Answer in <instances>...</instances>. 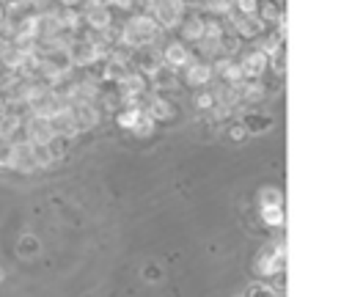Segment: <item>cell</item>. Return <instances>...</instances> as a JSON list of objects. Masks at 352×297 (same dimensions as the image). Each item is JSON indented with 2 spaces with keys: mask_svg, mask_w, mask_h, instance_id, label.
<instances>
[{
  "mask_svg": "<svg viewBox=\"0 0 352 297\" xmlns=\"http://www.w3.org/2000/svg\"><path fill=\"white\" fill-rule=\"evenodd\" d=\"M151 121H170L176 113H179V107L168 99V96H151V102H148V110H143Z\"/></svg>",
  "mask_w": 352,
  "mask_h": 297,
  "instance_id": "obj_11",
  "label": "cell"
},
{
  "mask_svg": "<svg viewBox=\"0 0 352 297\" xmlns=\"http://www.w3.org/2000/svg\"><path fill=\"white\" fill-rule=\"evenodd\" d=\"M160 275H162L160 267H154V264H146V267H143V278H146V280H160Z\"/></svg>",
  "mask_w": 352,
  "mask_h": 297,
  "instance_id": "obj_34",
  "label": "cell"
},
{
  "mask_svg": "<svg viewBox=\"0 0 352 297\" xmlns=\"http://www.w3.org/2000/svg\"><path fill=\"white\" fill-rule=\"evenodd\" d=\"M234 6L239 8V14H253L256 6H258V0H234Z\"/></svg>",
  "mask_w": 352,
  "mask_h": 297,
  "instance_id": "obj_33",
  "label": "cell"
},
{
  "mask_svg": "<svg viewBox=\"0 0 352 297\" xmlns=\"http://www.w3.org/2000/svg\"><path fill=\"white\" fill-rule=\"evenodd\" d=\"M239 50V36H234L231 30H223V36L217 38V55L223 52V55H231V52H236Z\"/></svg>",
  "mask_w": 352,
  "mask_h": 297,
  "instance_id": "obj_21",
  "label": "cell"
},
{
  "mask_svg": "<svg viewBox=\"0 0 352 297\" xmlns=\"http://www.w3.org/2000/svg\"><path fill=\"white\" fill-rule=\"evenodd\" d=\"M258 204L261 206H283V195H280V190L267 187V190L258 192Z\"/></svg>",
  "mask_w": 352,
  "mask_h": 297,
  "instance_id": "obj_25",
  "label": "cell"
},
{
  "mask_svg": "<svg viewBox=\"0 0 352 297\" xmlns=\"http://www.w3.org/2000/svg\"><path fill=\"white\" fill-rule=\"evenodd\" d=\"M182 14H184L182 0H157L154 3V19L160 28H173L176 22H182Z\"/></svg>",
  "mask_w": 352,
  "mask_h": 297,
  "instance_id": "obj_4",
  "label": "cell"
},
{
  "mask_svg": "<svg viewBox=\"0 0 352 297\" xmlns=\"http://www.w3.org/2000/svg\"><path fill=\"white\" fill-rule=\"evenodd\" d=\"M239 121L245 124L248 135H250V132H264V129H270V126H272V118H270V116H264V113H248V116H242Z\"/></svg>",
  "mask_w": 352,
  "mask_h": 297,
  "instance_id": "obj_17",
  "label": "cell"
},
{
  "mask_svg": "<svg viewBox=\"0 0 352 297\" xmlns=\"http://www.w3.org/2000/svg\"><path fill=\"white\" fill-rule=\"evenodd\" d=\"M118 99L124 102V104H135L140 96H146V77L143 74H138V72H129L121 82H118Z\"/></svg>",
  "mask_w": 352,
  "mask_h": 297,
  "instance_id": "obj_5",
  "label": "cell"
},
{
  "mask_svg": "<svg viewBox=\"0 0 352 297\" xmlns=\"http://www.w3.org/2000/svg\"><path fill=\"white\" fill-rule=\"evenodd\" d=\"M38 253V239L36 236H22L19 239V256H36Z\"/></svg>",
  "mask_w": 352,
  "mask_h": 297,
  "instance_id": "obj_28",
  "label": "cell"
},
{
  "mask_svg": "<svg viewBox=\"0 0 352 297\" xmlns=\"http://www.w3.org/2000/svg\"><path fill=\"white\" fill-rule=\"evenodd\" d=\"M270 55H272V69H275V74L280 77V74L286 72V50H283V47H278V50H272Z\"/></svg>",
  "mask_w": 352,
  "mask_h": 297,
  "instance_id": "obj_27",
  "label": "cell"
},
{
  "mask_svg": "<svg viewBox=\"0 0 352 297\" xmlns=\"http://www.w3.org/2000/svg\"><path fill=\"white\" fill-rule=\"evenodd\" d=\"M82 19L88 22V28L91 30H104V28H110V8H104V6H88V11L82 14Z\"/></svg>",
  "mask_w": 352,
  "mask_h": 297,
  "instance_id": "obj_13",
  "label": "cell"
},
{
  "mask_svg": "<svg viewBox=\"0 0 352 297\" xmlns=\"http://www.w3.org/2000/svg\"><path fill=\"white\" fill-rule=\"evenodd\" d=\"M261 220L272 228L283 226V206H261Z\"/></svg>",
  "mask_w": 352,
  "mask_h": 297,
  "instance_id": "obj_22",
  "label": "cell"
},
{
  "mask_svg": "<svg viewBox=\"0 0 352 297\" xmlns=\"http://www.w3.org/2000/svg\"><path fill=\"white\" fill-rule=\"evenodd\" d=\"M245 297H275V292L270 286H264V283H250L245 289Z\"/></svg>",
  "mask_w": 352,
  "mask_h": 297,
  "instance_id": "obj_30",
  "label": "cell"
},
{
  "mask_svg": "<svg viewBox=\"0 0 352 297\" xmlns=\"http://www.w3.org/2000/svg\"><path fill=\"white\" fill-rule=\"evenodd\" d=\"M256 8H258V19H261V22H280V25H283V11H280L275 3L264 0V3H258Z\"/></svg>",
  "mask_w": 352,
  "mask_h": 297,
  "instance_id": "obj_19",
  "label": "cell"
},
{
  "mask_svg": "<svg viewBox=\"0 0 352 297\" xmlns=\"http://www.w3.org/2000/svg\"><path fill=\"white\" fill-rule=\"evenodd\" d=\"M264 30V22L256 16V14H234L231 16V33L234 36H245V38H253Z\"/></svg>",
  "mask_w": 352,
  "mask_h": 297,
  "instance_id": "obj_9",
  "label": "cell"
},
{
  "mask_svg": "<svg viewBox=\"0 0 352 297\" xmlns=\"http://www.w3.org/2000/svg\"><path fill=\"white\" fill-rule=\"evenodd\" d=\"M66 55H69V60H72V66H88V63H94L102 52L91 44V41H85V38H80V41H69V47H66Z\"/></svg>",
  "mask_w": 352,
  "mask_h": 297,
  "instance_id": "obj_6",
  "label": "cell"
},
{
  "mask_svg": "<svg viewBox=\"0 0 352 297\" xmlns=\"http://www.w3.org/2000/svg\"><path fill=\"white\" fill-rule=\"evenodd\" d=\"M192 104H195L198 110H212L217 102H214V94H209V91H201V94H195V96H192Z\"/></svg>",
  "mask_w": 352,
  "mask_h": 297,
  "instance_id": "obj_26",
  "label": "cell"
},
{
  "mask_svg": "<svg viewBox=\"0 0 352 297\" xmlns=\"http://www.w3.org/2000/svg\"><path fill=\"white\" fill-rule=\"evenodd\" d=\"M160 33H162V28L157 25V19L151 14H138L121 30V41H126L132 47H146V44H154L160 38Z\"/></svg>",
  "mask_w": 352,
  "mask_h": 297,
  "instance_id": "obj_1",
  "label": "cell"
},
{
  "mask_svg": "<svg viewBox=\"0 0 352 297\" xmlns=\"http://www.w3.org/2000/svg\"><path fill=\"white\" fill-rule=\"evenodd\" d=\"M264 69H267V55L264 52H250V55H245L242 58V63H239V74H242V80H258L261 74H264Z\"/></svg>",
  "mask_w": 352,
  "mask_h": 297,
  "instance_id": "obj_10",
  "label": "cell"
},
{
  "mask_svg": "<svg viewBox=\"0 0 352 297\" xmlns=\"http://www.w3.org/2000/svg\"><path fill=\"white\" fill-rule=\"evenodd\" d=\"M126 74H129V60H121V58H107V63H104V69H102V80L121 82Z\"/></svg>",
  "mask_w": 352,
  "mask_h": 297,
  "instance_id": "obj_14",
  "label": "cell"
},
{
  "mask_svg": "<svg viewBox=\"0 0 352 297\" xmlns=\"http://www.w3.org/2000/svg\"><path fill=\"white\" fill-rule=\"evenodd\" d=\"M11 168L19 170V173H33V170H38L33 143H28V140L14 143V162H11Z\"/></svg>",
  "mask_w": 352,
  "mask_h": 297,
  "instance_id": "obj_8",
  "label": "cell"
},
{
  "mask_svg": "<svg viewBox=\"0 0 352 297\" xmlns=\"http://www.w3.org/2000/svg\"><path fill=\"white\" fill-rule=\"evenodd\" d=\"M44 146H47V151H50V157H52V162H55V160H60V157L66 154L69 140H66V138H60V135H55V138H52V140H47Z\"/></svg>",
  "mask_w": 352,
  "mask_h": 297,
  "instance_id": "obj_23",
  "label": "cell"
},
{
  "mask_svg": "<svg viewBox=\"0 0 352 297\" xmlns=\"http://www.w3.org/2000/svg\"><path fill=\"white\" fill-rule=\"evenodd\" d=\"M182 33H184L187 41H201V38H204V19H201V16H190V19L184 22Z\"/></svg>",
  "mask_w": 352,
  "mask_h": 297,
  "instance_id": "obj_20",
  "label": "cell"
},
{
  "mask_svg": "<svg viewBox=\"0 0 352 297\" xmlns=\"http://www.w3.org/2000/svg\"><path fill=\"white\" fill-rule=\"evenodd\" d=\"M0 6L3 8H19V6H25V0H0Z\"/></svg>",
  "mask_w": 352,
  "mask_h": 297,
  "instance_id": "obj_35",
  "label": "cell"
},
{
  "mask_svg": "<svg viewBox=\"0 0 352 297\" xmlns=\"http://www.w3.org/2000/svg\"><path fill=\"white\" fill-rule=\"evenodd\" d=\"M151 82H154V88L157 91H176V74L170 72V69H165V66H160L154 74H151Z\"/></svg>",
  "mask_w": 352,
  "mask_h": 297,
  "instance_id": "obj_16",
  "label": "cell"
},
{
  "mask_svg": "<svg viewBox=\"0 0 352 297\" xmlns=\"http://www.w3.org/2000/svg\"><path fill=\"white\" fill-rule=\"evenodd\" d=\"M160 60L165 63V69H176V66H184V63L190 60V50H187L184 44H179V41H170V44H165V50H162Z\"/></svg>",
  "mask_w": 352,
  "mask_h": 297,
  "instance_id": "obj_12",
  "label": "cell"
},
{
  "mask_svg": "<svg viewBox=\"0 0 352 297\" xmlns=\"http://www.w3.org/2000/svg\"><path fill=\"white\" fill-rule=\"evenodd\" d=\"M14 162V143L0 140V168H11Z\"/></svg>",
  "mask_w": 352,
  "mask_h": 297,
  "instance_id": "obj_29",
  "label": "cell"
},
{
  "mask_svg": "<svg viewBox=\"0 0 352 297\" xmlns=\"http://www.w3.org/2000/svg\"><path fill=\"white\" fill-rule=\"evenodd\" d=\"M25 138H28V143H33V146H44L47 140H52L55 132H52V126H50V118L33 113V116L28 118V124H25Z\"/></svg>",
  "mask_w": 352,
  "mask_h": 297,
  "instance_id": "obj_3",
  "label": "cell"
},
{
  "mask_svg": "<svg viewBox=\"0 0 352 297\" xmlns=\"http://www.w3.org/2000/svg\"><path fill=\"white\" fill-rule=\"evenodd\" d=\"M3 19H6V8L0 6V22H3Z\"/></svg>",
  "mask_w": 352,
  "mask_h": 297,
  "instance_id": "obj_36",
  "label": "cell"
},
{
  "mask_svg": "<svg viewBox=\"0 0 352 297\" xmlns=\"http://www.w3.org/2000/svg\"><path fill=\"white\" fill-rule=\"evenodd\" d=\"M209 77H212L209 63H192L187 69V82L190 85H204V82H209Z\"/></svg>",
  "mask_w": 352,
  "mask_h": 297,
  "instance_id": "obj_18",
  "label": "cell"
},
{
  "mask_svg": "<svg viewBox=\"0 0 352 297\" xmlns=\"http://www.w3.org/2000/svg\"><path fill=\"white\" fill-rule=\"evenodd\" d=\"M69 110H72V121H74L77 132L94 129L99 124V107L94 102H88V104H69Z\"/></svg>",
  "mask_w": 352,
  "mask_h": 297,
  "instance_id": "obj_7",
  "label": "cell"
},
{
  "mask_svg": "<svg viewBox=\"0 0 352 297\" xmlns=\"http://www.w3.org/2000/svg\"><path fill=\"white\" fill-rule=\"evenodd\" d=\"M228 8H234V0H209V11L214 14H228Z\"/></svg>",
  "mask_w": 352,
  "mask_h": 297,
  "instance_id": "obj_32",
  "label": "cell"
},
{
  "mask_svg": "<svg viewBox=\"0 0 352 297\" xmlns=\"http://www.w3.org/2000/svg\"><path fill=\"white\" fill-rule=\"evenodd\" d=\"M138 66L143 69V74H154V72L162 66V60L154 58V52H140V55H138Z\"/></svg>",
  "mask_w": 352,
  "mask_h": 297,
  "instance_id": "obj_24",
  "label": "cell"
},
{
  "mask_svg": "<svg viewBox=\"0 0 352 297\" xmlns=\"http://www.w3.org/2000/svg\"><path fill=\"white\" fill-rule=\"evenodd\" d=\"M283 264H286V242L278 239V242H270L264 245L256 258H253V272L258 278H272L278 272H283Z\"/></svg>",
  "mask_w": 352,
  "mask_h": 297,
  "instance_id": "obj_2",
  "label": "cell"
},
{
  "mask_svg": "<svg viewBox=\"0 0 352 297\" xmlns=\"http://www.w3.org/2000/svg\"><path fill=\"white\" fill-rule=\"evenodd\" d=\"M60 3H66V6H72V3H77V0H60Z\"/></svg>",
  "mask_w": 352,
  "mask_h": 297,
  "instance_id": "obj_37",
  "label": "cell"
},
{
  "mask_svg": "<svg viewBox=\"0 0 352 297\" xmlns=\"http://www.w3.org/2000/svg\"><path fill=\"white\" fill-rule=\"evenodd\" d=\"M0 278H3V270H0Z\"/></svg>",
  "mask_w": 352,
  "mask_h": 297,
  "instance_id": "obj_38",
  "label": "cell"
},
{
  "mask_svg": "<svg viewBox=\"0 0 352 297\" xmlns=\"http://www.w3.org/2000/svg\"><path fill=\"white\" fill-rule=\"evenodd\" d=\"M228 135H231L234 140H245V138H248V129H245V124L236 118V121L228 124Z\"/></svg>",
  "mask_w": 352,
  "mask_h": 297,
  "instance_id": "obj_31",
  "label": "cell"
},
{
  "mask_svg": "<svg viewBox=\"0 0 352 297\" xmlns=\"http://www.w3.org/2000/svg\"><path fill=\"white\" fill-rule=\"evenodd\" d=\"M143 118V110L138 107V104H126V107H121L118 113H116V121H118V126L121 129H135L138 126V121Z\"/></svg>",
  "mask_w": 352,
  "mask_h": 297,
  "instance_id": "obj_15",
  "label": "cell"
}]
</instances>
